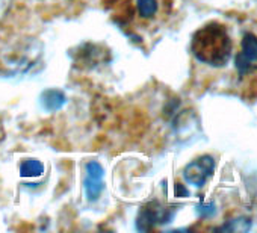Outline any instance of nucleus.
I'll return each mask as SVG.
<instances>
[{
	"label": "nucleus",
	"mask_w": 257,
	"mask_h": 233,
	"mask_svg": "<svg viewBox=\"0 0 257 233\" xmlns=\"http://www.w3.org/2000/svg\"><path fill=\"white\" fill-rule=\"evenodd\" d=\"M191 47L194 56L210 67H222L231 56V40L219 23H209L197 31Z\"/></svg>",
	"instance_id": "1"
},
{
	"label": "nucleus",
	"mask_w": 257,
	"mask_h": 233,
	"mask_svg": "<svg viewBox=\"0 0 257 233\" xmlns=\"http://www.w3.org/2000/svg\"><path fill=\"white\" fill-rule=\"evenodd\" d=\"M168 8V0H124V16L137 31L155 29L167 17Z\"/></svg>",
	"instance_id": "2"
},
{
	"label": "nucleus",
	"mask_w": 257,
	"mask_h": 233,
	"mask_svg": "<svg viewBox=\"0 0 257 233\" xmlns=\"http://www.w3.org/2000/svg\"><path fill=\"white\" fill-rule=\"evenodd\" d=\"M213 171H215V159L209 155H204L186 165V168L183 170V177L188 183L201 188L213 176Z\"/></svg>",
	"instance_id": "3"
},
{
	"label": "nucleus",
	"mask_w": 257,
	"mask_h": 233,
	"mask_svg": "<svg viewBox=\"0 0 257 233\" xmlns=\"http://www.w3.org/2000/svg\"><path fill=\"white\" fill-rule=\"evenodd\" d=\"M103 168L98 162H88L86 164V179H85V191L88 200L94 201L103 191Z\"/></svg>",
	"instance_id": "4"
},
{
	"label": "nucleus",
	"mask_w": 257,
	"mask_h": 233,
	"mask_svg": "<svg viewBox=\"0 0 257 233\" xmlns=\"http://www.w3.org/2000/svg\"><path fill=\"white\" fill-rule=\"evenodd\" d=\"M41 101L47 110H58L64 106L65 95L58 89H49L41 95Z\"/></svg>",
	"instance_id": "5"
},
{
	"label": "nucleus",
	"mask_w": 257,
	"mask_h": 233,
	"mask_svg": "<svg viewBox=\"0 0 257 233\" xmlns=\"http://www.w3.org/2000/svg\"><path fill=\"white\" fill-rule=\"evenodd\" d=\"M240 53L249 61V62H257V37L251 32L245 34L242 38L240 44Z\"/></svg>",
	"instance_id": "6"
},
{
	"label": "nucleus",
	"mask_w": 257,
	"mask_h": 233,
	"mask_svg": "<svg viewBox=\"0 0 257 233\" xmlns=\"http://www.w3.org/2000/svg\"><path fill=\"white\" fill-rule=\"evenodd\" d=\"M43 173H44V165H43V162H40L37 159H28L20 167V174L23 177H38Z\"/></svg>",
	"instance_id": "7"
},
{
	"label": "nucleus",
	"mask_w": 257,
	"mask_h": 233,
	"mask_svg": "<svg viewBox=\"0 0 257 233\" xmlns=\"http://www.w3.org/2000/svg\"><path fill=\"white\" fill-rule=\"evenodd\" d=\"M234 65H236V70H237V73H239L240 77H245L248 73H251V70H252V67H254V64L249 62L240 52H239V53L236 55V58H234Z\"/></svg>",
	"instance_id": "8"
},
{
	"label": "nucleus",
	"mask_w": 257,
	"mask_h": 233,
	"mask_svg": "<svg viewBox=\"0 0 257 233\" xmlns=\"http://www.w3.org/2000/svg\"><path fill=\"white\" fill-rule=\"evenodd\" d=\"M251 227V221L248 218H239V219H233L230 221L227 225L224 224L219 230H225V231H246Z\"/></svg>",
	"instance_id": "9"
},
{
	"label": "nucleus",
	"mask_w": 257,
	"mask_h": 233,
	"mask_svg": "<svg viewBox=\"0 0 257 233\" xmlns=\"http://www.w3.org/2000/svg\"><path fill=\"white\" fill-rule=\"evenodd\" d=\"M200 213L203 216H210L215 213V204L213 203H207V204H200Z\"/></svg>",
	"instance_id": "10"
},
{
	"label": "nucleus",
	"mask_w": 257,
	"mask_h": 233,
	"mask_svg": "<svg viewBox=\"0 0 257 233\" xmlns=\"http://www.w3.org/2000/svg\"><path fill=\"white\" fill-rule=\"evenodd\" d=\"M188 195H189V191L183 185L177 183L176 185V197H188Z\"/></svg>",
	"instance_id": "11"
}]
</instances>
